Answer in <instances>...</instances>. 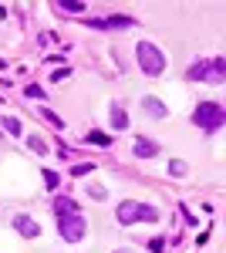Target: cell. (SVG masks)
Listing matches in <instances>:
<instances>
[{"instance_id":"obj_10","label":"cell","mask_w":226,"mask_h":253,"mask_svg":"<svg viewBox=\"0 0 226 253\" xmlns=\"http://www.w3.org/2000/svg\"><path fill=\"white\" fill-rule=\"evenodd\" d=\"M142 108H145V112H149L152 118H166L169 115V112H166V105H162V101H159V98H145V101H142Z\"/></svg>"},{"instance_id":"obj_21","label":"cell","mask_w":226,"mask_h":253,"mask_svg":"<svg viewBox=\"0 0 226 253\" xmlns=\"http://www.w3.org/2000/svg\"><path fill=\"white\" fill-rule=\"evenodd\" d=\"M27 98H44V88H38V84H27Z\"/></svg>"},{"instance_id":"obj_20","label":"cell","mask_w":226,"mask_h":253,"mask_svg":"<svg viewBox=\"0 0 226 253\" xmlns=\"http://www.w3.org/2000/svg\"><path fill=\"white\" fill-rule=\"evenodd\" d=\"M88 196H91V199H105V189H101V186H88Z\"/></svg>"},{"instance_id":"obj_8","label":"cell","mask_w":226,"mask_h":253,"mask_svg":"<svg viewBox=\"0 0 226 253\" xmlns=\"http://www.w3.org/2000/svg\"><path fill=\"white\" fill-rule=\"evenodd\" d=\"M125 31V27H135V20L132 17H122V14H115V17H108V20H101V31Z\"/></svg>"},{"instance_id":"obj_17","label":"cell","mask_w":226,"mask_h":253,"mask_svg":"<svg viewBox=\"0 0 226 253\" xmlns=\"http://www.w3.org/2000/svg\"><path fill=\"white\" fill-rule=\"evenodd\" d=\"M57 10H61V14H81L85 3H57Z\"/></svg>"},{"instance_id":"obj_23","label":"cell","mask_w":226,"mask_h":253,"mask_svg":"<svg viewBox=\"0 0 226 253\" xmlns=\"http://www.w3.org/2000/svg\"><path fill=\"white\" fill-rule=\"evenodd\" d=\"M115 253H132V250H115Z\"/></svg>"},{"instance_id":"obj_5","label":"cell","mask_w":226,"mask_h":253,"mask_svg":"<svg viewBox=\"0 0 226 253\" xmlns=\"http://www.w3.org/2000/svg\"><path fill=\"white\" fill-rule=\"evenodd\" d=\"M85 230H88V223H85V216L75 213V216H61L57 219V233L64 243H78V240H85Z\"/></svg>"},{"instance_id":"obj_16","label":"cell","mask_w":226,"mask_h":253,"mask_svg":"<svg viewBox=\"0 0 226 253\" xmlns=\"http://www.w3.org/2000/svg\"><path fill=\"white\" fill-rule=\"evenodd\" d=\"M88 172H94V162H81V166H71V175H88Z\"/></svg>"},{"instance_id":"obj_3","label":"cell","mask_w":226,"mask_h":253,"mask_svg":"<svg viewBox=\"0 0 226 253\" xmlns=\"http://www.w3.org/2000/svg\"><path fill=\"white\" fill-rule=\"evenodd\" d=\"M189 78H192V81H206V84H223V81H226V58H203V61H192Z\"/></svg>"},{"instance_id":"obj_4","label":"cell","mask_w":226,"mask_h":253,"mask_svg":"<svg viewBox=\"0 0 226 253\" xmlns=\"http://www.w3.org/2000/svg\"><path fill=\"white\" fill-rule=\"evenodd\" d=\"M135 61H138V68H142L149 78H159V75L166 71V54H162L152 41H142V44L135 47Z\"/></svg>"},{"instance_id":"obj_1","label":"cell","mask_w":226,"mask_h":253,"mask_svg":"<svg viewBox=\"0 0 226 253\" xmlns=\"http://www.w3.org/2000/svg\"><path fill=\"white\" fill-rule=\"evenodd\" d=\"M115 219L122 226H132V223H155L159 219V210L149 206V203H135V199H122L118 210H115Z\"/></svg>"},{"instance_id":"obj_9","label":"cell","mask_w":226,"mask_h":253,"mask_svg":"<svg viewBox=\"0 0 226 253\" xmlns=\"http://www.w3.org/2000/svg\"><path fill=\"white\" fill-rule=\"evenodd\" d=\"M155 152H159L155 142H149V138H135V156H138V159H152Z\"/></svg>"},{"instance_id":"obj_6","label":"cell","mask_w":226,"mask_h":253,"mask_svg":"<svg viewBox=\"0 0 226 253\" xmlns=\"http://www.w3.org/2000/svg\"><path fill=\"white\" fill-rule=\"evenodd\" d=\"M14 230H17L20 236H27V240H38V236H41V223H38V219H31L27 213H17V216H14Z\"/></svg>"},{"instance_id":"obj_12","label":"cell","mask_w":226,"mask_h":253,"mask_svg":"<svg viewBox=\"0 0 226 253\" xmlns=\"http://www.w3.org/2000/svg\"><path fill=\"white\" fill-rule=\"evenodd\" d=\"M27 145H31V152H38V156H47V142H44V138L31 135V138H27Z\"/></svg>"},{"instance_id":"obj_22","label":"cell","mask_w":226,"mask_h":253,"mask_svg":"<svg viewBox=\"0 0 226 253\" xmlns=\"http://www.w3.org/2000/svg\"><path fill=\"white\" fill-rule=\"evenodd\" d=\"M68 75H71V68H68V64H64V71H54V75H51V78H54V81H64V78H68Z\"/></svg>"},{"instance_id":"obj_7","label":"cell","mask_w":226,"mask_h":253,"mask_svg":"<svg viewBox=\"0 0 226 253\" xmlns=\"http://www.w3.org/2000/svg\"><path fill=\"white\" fill-rule=\"evenodd\" d=\"M54 213H57V219H61V216H75L78 213V203L71 199V196H57V199H54Z\"/></svg>"},{"instance_id":"obj_13","label":"cell","mask_w":226,"mask_h":253,"mask_svg":"<svg viewBox=\"0 0 226 253\" xmlns=\"http://www.w3.org/2000/svg\"><path fill=\"white\" fill-rule=\"evenodd\" d=\"M0 125H3V132H10V135H20V118H3V122H0Z\"/></svg>"},{"instance_id":"obj_15","label":"cell","mask_w":226,"mask_h":253,"mask_svg":"<svg viewBox=\"0 0 226 253\" xmlns=\"http://www.w3.org/2000/svg\"><path fill=\"white\" fill-rule=\"evenodd\" d=\"M41 175H44V182H47V189H57V186H61V175H57V172H51V169H44Z\"/></svg>"},{"instance_id":"obj_18","label":"cell","mask_w":226,"mask_h":253,"mask_svg":"<svg viewBox=\"0 0 226 253\" xmlns=\"http://www.w3.org/2000/svg\"><path fill=\"white\" fill-rule=\"evenodd\" d=\"M41 115L47 118V122H51V125H57V128H64V122H61V118H57L54 112H51V108H41Z\"/></svg>"},{"instance_id":"obj_19","label":"cell","mask_w":226,"mask_h":253,"mask_svg":"<svg viewBox=\"0 0 226 253\" xmlns=\"http://www.w3.org/2000/svg\"><path fill=\"white\" fill-rule=\"evenodd\" d=\"M169 172L172 175H186V162H169Z\"/></svg>"},{"instance_id":"obj_2","label":"cell","mask_w":226,"mask_h":253,"mask_svg":"<svg viewBox=\"0 0 226 253\" xmlns=\"http://www.w3.org/2000/svg\"><path fill=\"white\" fill-rule=\"evenodd\" d=\"M192 122L199 125V132H220L226 125V112L220 101H199L192 112Z\"/></svg>"},{"instance_id":"obj_11","label":"cell","mask_w":226,"mask_h":253,"mask_svg":"<svg viewBox=\"0 0 226 253\" xmlns=\"http://www.w3.org/2000/svg\"><path fill=\"white\" fill-rule=\"evenodd\" d=\"M112 128L115 132H125V128H129V115H125L122 105H112Z\"/></svg>"},{"instance_id":"obj_14","label":"cell","mask_w":226,"mask_h":253,"mask_svg":"<svg viewBox=\"0 0 226 253\" xmlns=\"http://www.w3.org/2000/svg\"><path fill=\"white\" fill-rule=\"evenodd\" d=\"M85 142H94V145H112V135H101V132H88Z\"/></svg>"}]
</instances>
